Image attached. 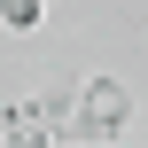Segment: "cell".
<instances>
[{
  "instance_id": "cell-2",
  "label": "cell",
  "mask_w": 148,
  "mask_h": 148,
  "mask_svg": "<svg viewBox=\"0 0 148 148\" xmlns=\"http://www.w3.org/2000/svg\"><path fill=\"white\" fill-rule=\"evenodd\" d=\"M0 133H8V140H47V133H55V125H47V109H39V101H16V109H8V125H0Z\"/></svg>"
},
{
  "instance_id": "cell-1",
  "label": "cell",
  "mask_w": 148,
  "mask_h": 148,
  "mask_svg": "<svg viewBox=\"0 0 148 148\" xmlns=\"http://www.w3.org/2000/svg\"><path fill=\"white\" fill-rule=\"evenodd\" d=\"M78 125H86L94 140L125 133V125H133V86H125V78H86V94H78Z\"/></svg>"
},
{
  "instance_id": "cell-3",
  "label": "cell",
  "mask_w": 148,
  "mask_h": 148,
  "mask_svg": "<svg viewBox=\"0 0 148 148\" xmlns=\"http://www.w3.org/2000/svg\"><path fill=\"white\" fill-rule=\"evenodd\" d=\"M47 0H0V31H39Z\"/></svg>"
}]
</instances>
